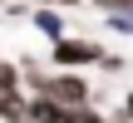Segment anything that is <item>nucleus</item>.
Returning <instances> with one entry per match:
<instances>
[{
	"label": "nucleus",
	"mask_w": 133,
	"mask_h": 123,
	"mask_svg": "<svg viewBox=\"0 0 133 123\" xmlns=\"http://www.w3.org/2000/svg\"><path fill=\"white\" fill-rule=\"evenodd\" d=\"M104 35H114V39H133V10H114V15H104Z\"/></svg>",
	"instance_id": "nucleus-5"
},
{
	"label": "nucleus",
	"mask_w": 133,
	"mask_h": 123,
	"mask_svg": "<svg viewBox=\"0 0 133 123\" xmlns=\"http://www.w3.org/2000/svg\"><path fill=\"white\" fill-rule=\"evenodd\" d=\"M99 15H114V10H133V0H89Z\"/></svg>",
	"instance_id": "nucleus-8"
},
{
	"label": "nucleus",
	"mask_w": 133,
	"mask_h": 123,
	"mask_svg": "<svg viewBox=\"0 0 133 123\" xmlns=\"http://www.w3.org/2000/svg\"><path fill=\"white\" fill-rule=\"evenodd\" d=\"M74 108H64V104H54L49 94H30L25 99V123H69Z\"/></svg>",
	"instance_id": "nucleus-4"
},
{
	"label": "nucleus",
	"mask_w": 133,
	"mask_h": 123,
	"mask_svg": "<svg viewBox=\"0 0 133 123\" xmlns=\"http://www.w3.org/2000/svg\"><path fill=\"white\" fill-rule=\"evenodd\" d=\"M30 30H39V35L54 44V39H64V35H69V20H64V10H59V5H35V10H30Z\"/></svg>",
	"instance_id": "nucleus-3"
},
{
	"label": "nucleus",
	"mask_w": 133,
	"mask_h": 123,
	"mask_svg": "<svg viewBox=\"0 0 133 123\" xmlns=\"http://www.w3.org/2000/svg\"><path fill=\"white\" fill-rule=\"evenodd\" d=\"M104 59V39L94 35H64L49 44V69H99Z\"/></svg>",
	"instance_id": "nucleus-2"
},
{
	"label": "nucleus",
	"mask_w": 133,
	"mask_h": 123,
	"mask_svg": "<svg viewBox=\"0 0 133 123\" xmlns=\"http://www.w3.org/2000/svg\"><path fill=\"white\" fill-rule=\"evenodd\" d=\"M99 69H104V74H123V69H128V59H123V54H114V49H104Z\"/></svg>",
	"instance_id": "nucleus-6"
},
{
	"label": "nucleus",
	"mask_w": 133,
	"mask_h": 123,
	"mask_svg": "<svg viewBox=\"0 0 133 123\" xmlns=\"http://www.w3.org/2000/svg\"><path fill=\"white\" fill-rule=\"evenodd\" d=\"M25 84H30V94H49L54 104H64V108H84V104H94V84H89V74L84 69H25Z\"/></svg>",
	"instance_id": "nucleus-1"
},
{
	"label": "nucleus",
	"mask_w": 133,
	"mask_h": 123,
	"mask_svg": "<svg viewBox=\"0 0 133 123\" xmlns=\"http://www.w3.org/2000/svg\"><path fill=\"white\" fill-rule=\"evenodd\" d=\"M109 118H114V123H133V89L118 99V113H109Z\"/></svg>",
	"instance_id": "nucleus-7"
}]
</instances>
